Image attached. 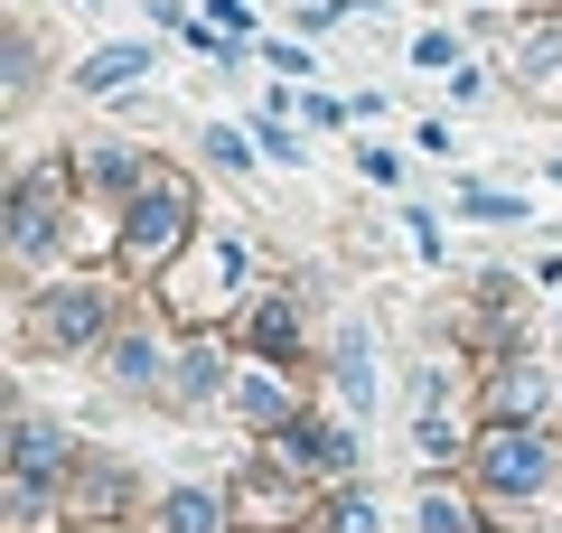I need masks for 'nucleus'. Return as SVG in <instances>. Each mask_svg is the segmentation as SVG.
<instances>
[{"label": "nucleus", "instance_id": "f257e3e1", "mask_svg": "<svg viewBox=\"0 0 562 533\" xmlns=\"http://www.w3.org/2000/svg\"><path fill=\"white\" fill-rule=\"evenodd\" d=\"M188 243V188H169V178H150L132 197V225H122V253L140 262V272H160V262H179Z\"/></svg>", "mask_w": 562, "mask_h": 533}, {"label": "nucleus", "instance_id": "f03ea898", "mask_svg": "<svg viewBox=\"0 0 562 533\" xmlns=\"http://www.w3.org/2000/svg\"><path fill=\"white\" fill-rule=\"evenodd\" d=\"M479 477L497 496H543V477H553V450H543L525 421H497V431L479 440Z\"/></svg>", "mask_w": 562, "mask_h": 533}, {"label": "nucleus", "instance_id": "7ed1b4c3", "mask_svg": "<svg viewBox=\"0 0 562 533\" xmlns=\"http://www.w3.org/2000/svg\"><path fill=\"white\" fill-rule=\"evenodd\" d=\"M94 328H103V291H47L29 337H38L47 355H66V347H94Z\"/></svg>", "mask_w": 562, "mask_h": 533}, {"label": "nucleus", "instance_id": "20e7f679", "mask_svg": "<svg viewBox=\"0 0 562 533\" xmlns=\"http://www.w3.org/2000/svg\"><path fill=\"white\" fill-rule=\"evenodd\" d=\"M10 243H20L29 262H47V253H57V178H38V169H29L20 188H10Z\"/></svg>", "mask_w": 562, "mask_h": 533}, {"label": "nucleus", "instance_id": "39448f33", "mask_svg": "<svg viewBox=\"0 0 562 533\" xmlns=\"http://www.w3.org/2000/svg\"><path fill=\"white\" fill-rule=\"evenodd\" d=\"M281 440V458H291V468H310V477H347V468H357V440H347L338 431V421H291V431H272Z\"/></svg>", "mask_w": 562, "mask_h": 533}, {"label": "nucleus", "instance_id": "423d86ee", "mask_svg": "<svg viewBox=\"0 0 562 533\" xmlns=\"http://www.w3.org/2000/svg\"><path fill=\"white\" fill-rule=\"evenodd\" d=\"M235 412L254 421V431H291V421H301V394H281V365H244L235 375Z\"/></svg>", "mask_w": 562, "mask_h": 533}, {"label": "nucleus", "instance_id": "0eeeda50", "mask_svg": "<svg viewBox=\"0 0 562 533\" xmlns=\"http://www.w3.org/2000/svg\"><path fill=\"white\" fill-rule=\"evenodd\" d=\"M113 384H122V394H140V384H150V394H160V384H179V375H169V347H160V328H132V337H113Z\"/></svg>", "mask_w": 562, "mask_h": 533}, {"label": "nucleus", "instance_id": "6e6552de", "mask_svg": "<svg viewBox=\"0 0 562 533\" xmlns=\"http://www.w3.org/2000/svg\"><path fill=\"white\" fill-rule=\"evenodd\" d=\"M338 402H375V337H366V318H347L338 328Z\"/></svg>", "mask_w": 562, "mask_h": 533}, {"label": "nucleus", "instance_id": "1a4fd4ad", "mask_svg": "<svg viewBox=\"0 0 562 533\" xmlns=\"http://www.w3.org/2000/svg\"><path fill=\"white\" fill-rule=\"evenodd\" d=\"M254 355L262 365H291V347H301V318H291V299H254Z\"/></svg>", "mask_w": 562, "mask_h": 533}, {"label": "nucleus", "instance_id": "9d476101", "mask_svg": "<svg viewBox=\"0 0 562 533\" xmlns=\"http://www.w3.org/2000/svg\"><path fill=\"white\" fill-rule=\"evenodd\" d=\"M132 76H150V47H103V57L76 66V94H113V84H132Z\"/></svg>", "mask_w": 562, "mask_h": 533}, {"label": "nucleus", "instance_id": "9b49d317", "mask_svg": "<svg viewBox=\"0 0 562 533\" xmlns=\"http://www.w3.org/2000/svg\"><path fill=\"white\" fill-rule=\"evenodd\" d=\"M160 533H225V496H206V487H179L160 506Z\"/></svg>", "mask_w": 562, "mask_h": 533}, {"label": "nucleus", "instance_id": "f8f14e48", "mask_svg": "<svg viewBox=\"0 0 562 533\" xmlns=\"http://www.w3.org/2000/svg\"><path fill=\"white\" fill-rule=\"evenodd\" d=\"M225 394V347H188L179 355V402H216Z\"/></svg>", "mask_w": 562, "mask_h": 533}, {"label": "nucleus", "instance_id": "ddd939ff", "mask_svg": "<svg viewBox=\"0 0 562 533\" xmlns=\"http://www.w3.org/2000/svg\"><path fill=\"white\" fill-rule=\"evenodd\" d=\"M85 188H140V159L122 150V140H94V150H85Z\"/></svg>", "mask_w": 562, "mask_h": 533}, {"label": "nucleus", "instance_id": "4468645a", "mask_svg": "<svg viewBox=\"0 0 562 533\" xmlns=\"http://www.w3.org/2000/svg\"><path fill=\"white\" fill-rule=\"evenodd\" d=\"M543 402H553V384H543V375H535V365H516V375H506V384H497V412H506V421H535V412H543Z\"/></svg>", "mask_w": 562, "mask_h": 533}, {"label": "nucleus", "instance_id": "2eb2a0df", "mask_svg": "<svg viewBox=\"0 0 562 533\" xmlns=\"http://www.w3.org/2000/svg\"><path fill=\"white\" fill-rule=\"evenodd\" d=\"M328 533H375V496H338L328 506Z\"/></svg>", "mask_w": 562, "mask_h": 533}, {"label": "nucleus", "instance_id": "dca6fc26", "mask_svg": "<svg viewBox=\"0 0 562 533\" xmlns=\"http://www.w3.org/2000/svg\"><path fill=\"white\" fill-rule=\"evenodd\" d=\"M206 159H216L225 178H235V169H254V150H244V132H225V122H216V132H206Z\"/></svg>", "mask_w": 562, "mask_h": 533}, {"label": "nucleus", "instance_id": "f3484780", "mask_svg": "<svg viewBox=\"0 0 562 533\" xmlns=\"http://www.w3.org/2000/svg\"><path fill=\"white\" fill-rule=\"evenodd\" d=\"M422 533H469V514H460V506H450V496H441V487H431V496H422Z\"/></svg>", "mask_w": 562, "mask_h": 533}, {"label": "nucleus", "instance_id": "a211bd4d", "mask_svg": "<svg viewBox=\"0 0 562 533\" xmlns=\"http://www.w3.org/2000/svg\"><path fill=\"white\" fill-rule=\"evenodd\" d=\"M413 57H422V66H460V38H450V29H431V38H413Z\"/></svg>", "mask_w": 562, "mask_h": 533}, {"label": "nucleus", "instance_id": "6ab92c4d", "mask_svg": "<svg viewBox=\"0 0 562 533\" xmlns=\"http://www.w3.org/2000/svg\"><path fill=\"white\" fill-rule=\"evenodd\" d=\"M357 169L375 178V188H394V178H403V159H394V150H357Z\"/></svg>", "mask_w": 562, "mask_h": 533}, {"label": "nucleus", "instance_id": "aec40b11", "mask_svg": "<svg viewBox=\"0 0 562 533\" xmlns=\"http://www.w3.org/2000/svg\"><path fill=\"white\" fill-rule=\"evenodd\" d=\"M206 20H225V38H244V29H254V10H244V0H206Z\"/></svg>", "mask_w": 562, "mask_h": 533}, {"label": "nucleus", "instance_id": "412c9836", "mask_svg": "<svg viewBox=\"0 0 562 533\" xmlns=\"http://www.w3.org/2000/svg\"><path fill=\"white\" fill-rule=\"evenodd\" d=\"M553 178H562V159H553Z\"/></svg>", "mask_w": 562, "mask_h": 533}]
</instances>
